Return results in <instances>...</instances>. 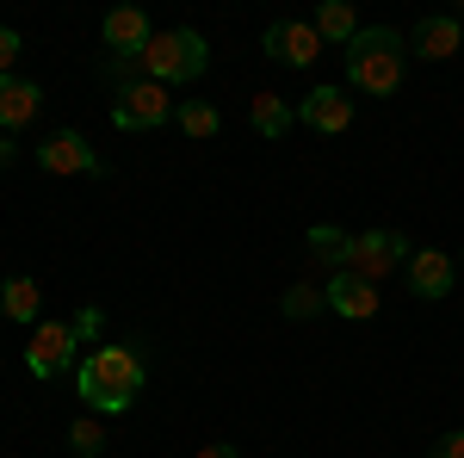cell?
Segmentation results:
<instances>
[{
	"mask_svg": "<svg viewBox=\"0 0 464 458\" xmlns=\"http://www.w3.org/2000/svg\"><path fill=\"white\" fill-rule=\"evenodd\" d=\"M260 50H266L273 63H285V69H310L322 37H316V25H304V19H273L266 37H260Z\"/></svg>",
	"mask_w": 464,
	"mask_h": 458,
	"instance_id": "cell-8",
	"label": "cell"
},
{
	"mask_svg": "<svg viewBox=\"0 0 464 458\" xmlns=\"http://www.w3.org/2000/svg\"><path fill=\"white\" fill-rule=\"evenodd\" d=\"M137 69H143L155 87H186V81H198V74L211 69V50H205V37L192 32V25H174V32L149 37V50L137 56Z\"/></svg>",
	"mask_w": 464,
	"mask_h": 458,
	"instance_id": "cell-3",
	"label": "cell"
},
{
	"mask_svg": "<svg viewBox=\"0 0 464 458\" xmlns=\"http://www.w3.org/2000/svg\"><path fill=\"white\" fill-rule=\"evenodd\" d=\"M347 248H353V236L334 229V223H316L310 229V254H316L322 267H334V273H347Z\"/></svg>",
	"mask_w": 464,
	"mask_h": 458,
	"instance_id": "cell-19",
	"label": "cell"
},
{
	"mask_svg": "<svg viewBox=\"0 0 464 458\" xmlns=\"http://www.w3.org/2000/svg\"><path fill=\"white\" fill-rule=\"evenodd\" d=\"M174 124L186 131V137L205 142V137H217V131H223V112H217L211 100H179V106H174Z\"/></svg>",
	"mask_w": 464,
	"mask_h": 458,
	"instance_id": "cell-18",
	"label": "cell"
},
{
	"mask_svg": "<svg viewBox=\"0 0 464 458\" xmlns=\"http://www.w3.org/2000/svg\"><path fill=\"white\" fill-rule=\"evenodd\" d=\"M316 37H322V44H341V50H347V44L359 37L353 6H347V0H328V6H316Z\"/></svg>",
	"mask_w": 464,
	"mask_h": 458,
	"instance_id": "cell-17",
	"label": "cell"
},
{
	"mask_svg": "<svg viewBox=\"0 0 464 458\" xmlns=\"http://www.w3.org/2000/svg\"><path fill=\"white\" fill-rule=\"evenodd\" d=\"M297 124H310L322 137H341V131L353 124V100H347L341 87H316V93L297 100Z\"/></svg>",
	"mask_w": 464,
	"mask_h": 458,
	"instance_id": "cell-10",
	"label": "cell"
},
{
	"mask_svg": "<svg viewBox=\"0 0 464 458\" xmlns=\"http://www.w3.org/2000/svg\"><path fill=\"white\" fill-rule=\"evenodd\" d=\"M322 297H328V310H334V317H347V322L378 317V285L359 279V273H334V279L322 285Z\"/></svg>",
	"mask_w": 464,
	"mask_h": 458,
	"instance_id": "cell-12",
	"label": "cell"
},
{
	"mask_svg": "<svg viewBox=\"0 0 464 458\" xmlns=\"http://www.w3.org/2000/svg\"><path fill=\"white\" fill-rule=\"evenodd\" d=\"M19 50H25V44H19V32H13V25H0V74H13Z\"/></svg>",
	"mask_w": 464,
	"mask_h": 458,
	"instance_id": "cell-22",
	"label": "cell"
},
{
	"mask_svg": "<svg viewBox=\"0 0 464 458\" xmlns=\"http://www.w3.org/2000/svg\"><path fill=\"white\" fill-rule=\"evenodd\" d=\"M74 322H37L32 347H25V365H32V378H63L74 359Z\"/></svg>",
	"mask_w": 464,
	"mask_h": 458,
	"instance_id": "cell-7",
	"label": "cell"
},
{
	"mask_svg": "<svg viewBox=\"0 0 464 458\" xmlns=\"http://www.w3.org/2000/svg\"><path fill=\"white\" fill-rule=\"evenodd\" d=\"M13 155H19V149H13V137H6V131H0V168H6Z\"/></svg>",
	"mask_w": 464,
	"mask_h": 458,
	"instance_id": "cell-26",
	"label": "cell"
},
{
	"mask_svg": "<svg viewBox=\"0 0 464 458\" xmlns=\"http://www.w3.org/2000/svg\"><path fill=\"white\" fill-rule=\"evenodd\" d=\"M111 446V434H106V422L100 415H81V422H69V453L74 458H100Z\"/></svg>",
	"mask_w": 464,
	"mask_h": 458,
	"instance_id": "cell-20",
	"label": "cell"
},
{
	"mask_svg": "<svg viewBox=\"0 0 464 458\" xmlns=\"http://www.w3.org/2000/svg\"><path fill=\"white\" fill-rule=\"evenodd\" d=\"M402 69H409V37L391 32V25H372V32H359L347 44V81H353L359 93H372V100L396 93Z\"/></svg>",
	"mask_w": 464,
	"mask_h": 458,
	"instance_id": "cell-2",
	"label": "cell"
},
{
	"mask_svg": "<svg viewBox=\"0 0 464 458\" xmlns=\"http://www.w3.org/2000/svg\"><path fill=\"white\" fill-rule=\"evenodd\" d=\"M168 87H155V81H130V87H118V100H111V124L118 131H161L168 124Z\"/></svg>",
	"mask_w": 464,
	"mask_h": 458,
	"instance_id": "cell-5",
	"label": "cell"
},
{
	"mask_svg": "<svg viewBox=\"0 0 464 458\" xmlns=\"http://www.w3.org/2000/svg\"><path fill=\"white\" fill-rule=\"evenodd\" d=\"M428 458H464V434H446V440H433Z\"/></svg>",
	"mask_w": 464,
	"mask_h": 458,
	"instance_id": "cell-24",
	"label": "cell"
},
{
	"mask_svg": "<svg viewBox=\"0 0 464 458\" xmlns=\"http://www.w3.org/2000/svg\"><path fill=\"white\" fill-rule=\"evenodd\" d=\"M44 106V87L25 81V74H0V131L13 137V131H25Z\"/></svg>",
	"mask_w": 464,
	"mask_h": 458,
	"instance_id": "cell-13",
	"label": "cell"
},
{
	"mask_svg": "<svg viewBox=\"0 0 464 458\" xmlns=\"http://www.w3.org/2000/svg\"><path fill=\"white\" fill-rule=\"evenodd\" d=\"M100 37H106V50H118V63H124V56L137 63V56L149 50V37H155V25H149L143 6H118V13H106Z\"/></svg>",
	"mask_w": 464,
	"mask_h": 458,
	"instance_id": "cell-11",
	"label": "cell"
},
{
	"mask_svg": "<svg viewBox=\"0 0 464 458\" xmlns=\"http://www.w3.org/2000/svg\"><path fill=\"white\" fill-rule=\"evenodd\" d=\"M322 304H328V297H322L316 285H291V291H285V317H291V322H304V317H316Z\"/></svg>",
	"mask_w": 464,
	"mask_h": 458,
	"instance_id": "cell-21",
	"label": "cell"
},
{
	"mask_svg": "<svg viewBox=\"0 0 464 458\" xmlns=\"http://www.w3.org/2000/svg\"><path fill=\"white\" fill-rule=\"evenodd\" d=\"M198 458H236V446H223V440H211V446H198Z\"/></svg>",
	"mask_w": 464,
	"mask_h": 458,
	"instance_id": "cell-25",
	"label": "cell"
},
{
	"mask_svg": "<svg viewBox=\"0 0 464 458\" xmlns=\"http://www.w3.org/2000/svg\"><path fill=\"white\" fill-rule=\"evenodd\" d=\"M415 56L421 63H446L452 50H464V19H452V13H433V19H415Z\"/></svg>",
	"mask_w": 464,
	"mask_h": 458,
	"instance_id": "cell-14",
	"label": "cell"
},
{
	"mask_svg": "<svg viewBox=\"0 0 464 458\" xmlns=\"http://www.w3.org/2000/svg\"><path fill=\"white\" fill-rule=\"evenodd\" d=\"M248 124L260 131V137L273 142V137H285L291 124H297V106H285L279 93H254V106H248Z\"/></svg>",
	"mask_w": 464,
	"mask_h": 458,
	"instance_id": "cell-16",
	"label": "cell"
},
{
	"mask_svg": "<svg viewBox=\"0 0 464 458\" xmlns=\"http://www.w3.org/2000/svg\"><path fill=\"white\" fill-rule=\"evenodd\" d=\"M37 168L44 174H106V161L93 155V142L81 137V131H56L37 149Z\"/></svg>",
	"mask_w": 464,
	"mask_h": 458,
	"instance_id": "cell-9",
	"label": "cell"
},
{
	"mask_svg": "<svg viewBox=\"0 0 464 458\" xmlns=\"http://www.w3.org/2000/svg\"><path fill=\"white\" fill-rule=\"evenodd\" d=\"M143 353L137 347H118V341H106V347H93L81 365H74V396L106 422V415H130V403L143 396Z\"/></svg>",
	"mask_w": 464,
	"mask_h": 458,
	"instance_id": "cell-1",
	"label": "cell"
},
{
	"mask_svg": "<svg viewBox=\"0 0 464 458\" xmlns=\"http://www.w3.org/2000/svg\"><path fill=\"white\" fill-rule=\"evenodd\" d=\"M100 328H106V317H100V310H81V317H74V341H93Z\"/></svg>",
	"mask_w": 464,
	"mask_h": 458,
	"instance_id": "cell-23",
	"label": "cell"
},
{
	"mask_svg": "<svg viewBox=\"0 0 464 458\" xmlns=\"http://www.w3.org/2000/svg\"><path fill=\"white\" fill-rule=\"evenodd\" d=\"M37 310H44V291H37V279L13 273V279L0 285V317H6V322H37Z\"/></svg>",
	"mask_w": 464,
	"mask_h": 458,
	"instance_id": "cell-15",
	"label": "cell"
},
{
	"mask_svg": "<svg viewBox=\"0 0 464 458\" xmlns=\"http://www.w3.org/2000/svg\"><path fill=\"white\" fill-rule=\"evenodd\" d=\"M409 236H396V229H365V236H353V248H347V273H359V279H391V273H402L409 267Z\"/></svg>",
	"mask_w": 464,
	"mask_h": 458,
	"instance_id": "cell-4",
	"label": "cell"
},
{
	"mask_svg": "<svg viewBox=\"0 0 464 458\" xmlns=\"http://www.w3.org/2000/svg\"><path fill=\"white\" fill-rule=\"evenodd\" d=\"M402 279H409V291H415L421 304H440V297H452V285H459V260H452L446 248H415L409 267H402Z\"/></svg>",
	"mask_w": 464,
	"mask_h": 458,
	"instance_id": "cell-6",
	"label": "cell"
}]
</instances>
